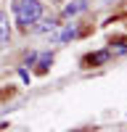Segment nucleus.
<instances>
[{
  "label": "nucleus",
  "mask_w": 127,
  "mask_h": 132,
  "mask_svg": "<svg viewBox=\"0 0 127 132\" xmlns=\"http://www.w3.org/2000/svg\"><path fill=\"white\" fill-rule=\"evenodd\" d=\"M13 13H16L19 24L24 29H29L42 16V3L40 0H13Z\"/></svg>",
  "instance_id": "nucleus-1"
},
{
  "label": "nucleus",
  "mask_w": 127,
  "mask_h": 132,
  "mask_svg": "<svg viewBox=\"0 0 127 132\" xmlns=\"http://www.w3.org/2000/svg\"><path fill=\"white\" fill-rule=\"evenodd\" d=\"M109 56H111V53L109 50H101V53H90V56H85V66H98V63H106V61H109Z\"/></svg>",
  "instance_id": "nucleus-2"
},
{
  "label": "nucleus",
  "mask_w": 127,
  "mask_h": 132,
  "mask_svg": "<svg viewBox=\"0 0 127 132\" xmlns=\"http://www.w3.org/2000/svg\"><path fill=\"white\" fill-rule=\"evenodd\" d=\"M8 37H11V29H8V16L0 11V45H5L8 42Z\"/></svg>",
  "instance_id": "nucleus-3"
},
{
  "label": "nucleus",
  "mask_w": 127,
  "mask_h": 132,
  "mask_svg": "<svg viewBox=\"0 0 127 132\" xmlns=\"http://www.w3.org/2000/svg\"><path fill=\"white\" fill-rule=\"evenodd\" d=\"M85 8H88V3H85V0H77L74 5H66V11H64V13L72 16V13H80V11H85Z\"/></svg>",
  "instance_id": "nucleus-4"
},
{
  "label": "nucleus",
  "mask_w": 127,
  "mask_h": 132,
  "mask_svg": "<svg viewBox=\"0 0 127 132\" xmlns=\"http://www.w3.org/2000/svg\"><path fill=\"white\" fill-rule=\"evenodd\" d=\"M72 37H77V29H74V27H69V29H64L61 35H58V40H72Z\"/></svg>",
  "instance_id": "nucleus-5"
}]
</instances>
